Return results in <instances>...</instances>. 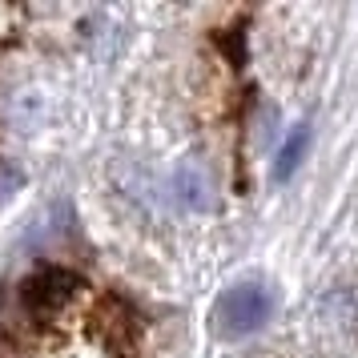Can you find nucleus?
Here are the masks:
<instances>
[{"instance_id":"3","label":"nucleus","mask_w":358,"mask_h":358,"mask_svg":"<svg viewBox=\"0 0 358 358\" xmlns=\"http://www.w3.org/2000/svg\"><path fill=\"white\" fill-rule=\"evenodd\" d=\"M310 145V129L306 125H298V129L290 133V141L282 145V153H278V162H274V181H286L298 169V162H302V153H306Z\"/></svg>"},{"instance_id":"2","label":"nucleus","mask_w":358,"mask_h":358,"mask_svg":"<svg viewBox=\"0 0 358 358\" xmlns=\"http://www.w3.org/2000/svg\"><path fill=\"white\" fill-rule=\"evenodd\" d=\"M81 290V278L69 274V270H41L24 282V290H20V302L24 310H33V314H57L61 306H69L73 298Z\"/></svg>"},{"instance_id":"1","label":"nucleus","mask_w":358,"mask_h":358,"mask_svg":"<svg viewBox=\"0 0 358 358\" xmlns=\"http://www.w3.org/2000/svg\"><path fill=\"white\" fill-rule=\"evenodd\" d=\"M270 290L262 282H238L229 286L217 306H213V330L226 334V338H242V334H254L266 318H270Z\"/></svg>"}]
</instances>
